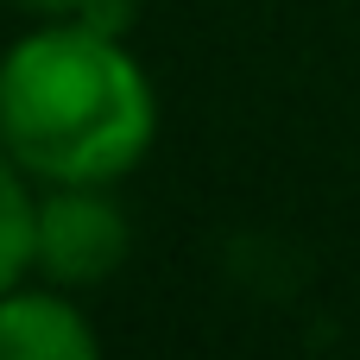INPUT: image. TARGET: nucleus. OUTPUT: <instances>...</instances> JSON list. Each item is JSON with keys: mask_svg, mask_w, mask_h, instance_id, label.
<instances>
[{"mask_svg": "<svg viewBox=\"0 0 360 360\" xmlns=\"http://www.w3.org/2000/svg\"><path fill=\"white\" fill-rule=\"evenodd\" d=\"M158 139V95L120 32L44 19L0 51V146L32 184H120Z\"/></svg>", "mask_w": 360, "mask_h": 360, "instance_id": "1", "label": "nucleus"}, {"mask_svg": "<svg viewBox=\"0 0 360 360\" xmlns=\"http://www.w3.org/2000/svg\"><path fill=\"white\" fill-rule=\"evenodd\" d=\"M133 253L127 209L114 184H38V228H32V272L57 291L108 285Z\"/></svg>", "mask_w": 360, "mask_h": 360, "instance_id": "2", "label": "nucleus"}, {"mask_svg": "<svg viewBox=\"0 0 360 360\" xmlns=\"http://www.w3.org/2000/svg\"><path fill=\"white\" fill-rule=\"evenodd\" d=\"M0 360H101V335L57 285H13L0 297Z\"/></svg>", "mask_w": 360, "mask_h": 360, "instance_id": "3", "label": "nucleus"}, {"mask_svg": "<svg viewBox=\"0 0 360 360\" xmlns=\"http://www.w3.org/2000/svg\"><path fill=\"white\" fill-rule=\"evenodd\" d=\"M32 228H38V184L0 146V297L32 272Z\"/></svg>", "mask_w": 360, "mask_h": 360, "instance_id": "4", "label": "nucleus"}, {"mask_svg": "<svg viewBox=\"0 0 360 360\" xmlns=\"http://www.w3.org/2000/svg\"><path fill=\"white\" fill-rule=\"evenodd\" d=\"M13 6H25V13H38V19H70V13H82L89 0H13Z\"/></svg>", "mask_w": 360, "mask_h": 360, "instance_id": "5", "label": "nucleus"}]
</instances>
